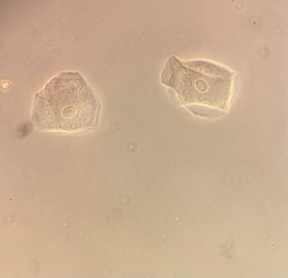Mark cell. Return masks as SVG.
<instances>
[{"label":"cell","instance_id":"obj_1","mask_svg":"<svg viewBox=\"0 0 288 278\" xmlns=\"http://www.w3.org/2000/svg\"><path fill=\"white\" fill-rule=\"evenodd\" d=\"M75 108L73 106H69L65 107L63 111V115L66 118H70L73 116L75 112Z\"/></svg>","mask_w":288,"mask_h":278}]
</instances>
